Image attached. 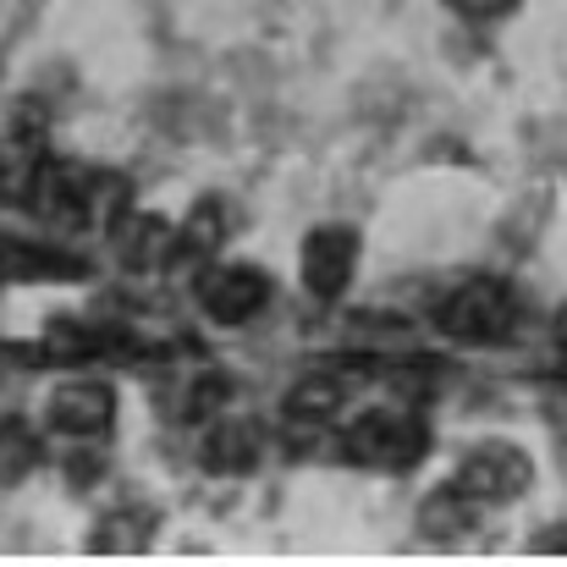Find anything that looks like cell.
Returning <instances> with one entry per match:
<instances>
[{"mask_svg":"<svg viewBox=\"0 0 567 567\" xmlns=\"http://www.w3.org/2000/svg\"><path fill=\"white\" fill-rule=\"evenodd\" d=\"M111 413H116V396H111V385H100V380H72V385H61V391L50 396V424H55L61 435H78V441L105 435V430H111Z\"/></svg>","mask_w":567,"mask_h":567,"instance_id":"8992f818","label":"cell"},{"mask_svg":"<svg viewBox=\"0 0 567 567\" xmlns=\"http://www.w3.org/2000/svg\"><path fill=\"white\" fill-rule=\"evenodd\" d=\"M198 457H204L209 474H243V468H254V457H259V435H254V424H215V430L204 435Z\"/></svg>","mask_w":567,"mask_h":567,"instance_id":"ba28073f","label":"cell"},{"mask_svg":"<svg viewBox=\"0 0 567 567\" xmlns=\"http://www.w3.org/2000/svg\"><path fill=\"white\" fill-rule=\"evenodd\" d=\"M540 551H567V529H551V535H540Z\"/></svg>","mask_w":567,"mask_h":567,"instance_id":"9a60e30c","label":"cell"},{"mask_svg":"<svg viewBox=\"0 0 567 567\" xmlns=\"http://www.w3.org/2000/svg\"><path fill=\"white\" fill-rule=\"evenodd\" d=\"M342 396H348V385H342V380L309 375V380H298V385L287 391V419H303V424L331 419V413L342 408Z\"/></svg>","mask_w":567,"mask_h":567,"instance_id":"9c48e42d","label":"cell"},{"mask_svg":"<svg viewBox=\"0 0 567 567\" xmlns=\"http://www.w3.org/2000/svg\"><path fill=\"white\" fill-rule=\"evenodd\" d=\"M557 337H563V342H567V309H563V315H557Z\"/></svg>","mask_w":567,"mask_h":567,"instance_id":"2e32d148","label":"cell"},{"mask_svg":"<svg viewBox=\"0 0 567 567\" xmlns=\"http://www.w3.org/2000/svg\"><path fill=\"white\" fill-rule=\"evenodd\" d=\"M518 320V298L507 281H463L446 303H441V331H452L457 342H502Z\"/></svg>","mask_w":567,"mask_h":567,"instance_id":"7a4b0ae2","label":"cell"},{"mask_svg":"<svg viewBox=\"0 0 567 567\" xmlns=\"http://www.w3.org/2000/svg\"><path fill=\"white\" fill-rule=\"evenodd\" d=\"M226 396H231V380H226V375H198L188 385V402H183V413H188V419H204V413H215Z\"/></svg>","mask_w":567,"mask_h":567,"instance_id":"4fadbf2b","label":"cell"},{"mask_svg":"<svg viewBox=\"0 0 567 567\" xmlns=\"http://www.w3.org/2000/svg\"><path fill=\"white\" fill-rule=\"evenodd\" d=\"M33 463H39V441H33V430L17 424V419H0V480L11 485V480L33 474Z\"/></svg>","mask_w":567,"mask_h":567,"instance_id":"7c38bea8","label":"cell"},{"mask_svg":"<svg viewBox=\"0 0 567 567\" xmlns=\"http://www.w3.org/2000/svg\"><path fill=\"white\" fill-rule=\"evenodd\" d=\"M220 237H226V215H220V204L204 198L188 215V226L177 231V259H209L220 248Z\"/></svg>","mask_w":567,"mask_h":567,"instance_id":"8fae6325","label":"cell"},{"mask_svg":"<svg viewBox=\"0 0 567 567\" xmlns=\"http://www.w3.org/2000/svg\"><path fill=\"white\" fill-rule=\"evenodd\" d=\"M457 17H468V22H491V17H502V11H513L518 0H446Z\"/></svg>","mask_w":567,"mask_h":567,"instance_id":"5bb4252c","label":"cell"},{"mask_svg":"<svg viewBox=\"0 0 567 567\" xmlns=\"http://www.w3.org/2000/svg\"><path fill=\"white\" fill-rule=\"evenodd\" d=\"M0 276H39V281H50V276H83V259H72V254H55V248H0Z\"/></svg>","mask_w":567,"mask_h":567,"instance_id":"30bf717a","label":"cell"},{"mask_svg":"<svg viewBox=\"0 0 567 567\" xmlns=\"http://www.w3.org/2000/svg\"><path fill=\"white\" fill-rule=\"evenodd\" d=\"M524 480H529V463H524L513 446H480V452L463 457L452 491L468 496L474 507H485V502H507V496H518Z\"/></svg>","mask_w":567,"mask_h":567,"instance_id":"277c9868","label":"cell"},{"mask_svg":"<svg viewBox=\"0 0 567 567\" xmlns=\"http://www.w3.org/2000/svg\"><path fill=\"white\" fill-rule=\"evenodd\" d=\"M353 265H359V237L348 226H320L303 243V287L315 298H342V287L353 281Z\"/></svg>","mask_w":567,"mask_h":567,"instance_id":"5b68a950","label":"cell"},{"mask_svg":"<svg viewBox=\"0 0 567 567\" xmlns=\"http://www.w3.org/2000/svg\"><path fill=\"white\" fill-rule=\"evenodd\" d=\"M270 303V276L248 270V265H215L198 276V309L215 326H243Z\"/></svg>","mask_w":567,"mask_h":567,"instance_id":"3957f363","label":"cell"},{"mask_svg":"<svg viewBox=\"0 0 567 567\" xmlns=\"http://www.w3.org/2000/svg\"><path fill=\"white\" fill-rule=\"evenodd\" d=\"M424 446H430V430L413 419V413H364L348 435H342V452H348V463H359V468H385V474H396V468H413L419 457H424Z\"/></svg>","mask_w":567,"mask_h":567,"instance_id":"6da1fadb","label":"cell"},{"mask_svg":"<svg viewBox=\"0 0 567 567\" xmlns=\"http://www.w3.org/2000/svg\"><path fill=\"white\" fill-rule=\"evenodd\" d=\"M116 243H122V265L127 270H161L166 259H177V231L161 215H122L116 220Z\"/></svg>","mask_w":567,"mask_h":567,"instance_id":"52a82bcc","label":"cell"}]
</instances>
